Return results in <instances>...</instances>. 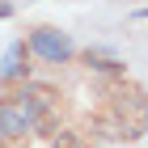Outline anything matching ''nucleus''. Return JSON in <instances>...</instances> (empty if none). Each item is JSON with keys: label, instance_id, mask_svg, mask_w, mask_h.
<instances>
[{"label": "nucleus", "instance_id": "nucleus-1", "mask_svg": "<svg viewBox=\"0 0 148 148\" xmlns=\"http://www.w3.org/2000/svg\"><path fill=\"white\" fill-rule=\"evenodd\" d=\"M25 42H30V55H38L42 64H68V59H76V42L64 30H55V25H38Z\"/></svg>", "mask_w": 148, "mask_h": 148}, {"label": "nucleus", "instance_id": "nucleus-2", "mask_svg": "<svg viewBox=\"0 0 148 148\" xmlns=\"http://www.w3.org/2000/svg\"><path fill=\"white\" fill-rule=\"evenodd\" d=\"M30 42L25 38H17V42L4 51V59H0V85H17V80H30Z\"/></svg>", "mask_w": 148, "mask_h": 148}, {"label": "nucleus", "instance_id": "nucleus-3", "mask_svg": "<svg viewBox=\"0 0 148 148\" xmlns=\"http://www.w3.org/2000/svg\"><path fill=\"white\" fill-rule=\"evenodd\" d=\"M34 127L25 119L17 106H0V140H13V144H21V136H30Z\"/></svg>", "mask_w": 148, "mask_h": 148}, {"label": "nucleus", "instance_id": "nucleus-4", "mask_svg": "<svg viewBox=\"0 0 148 148\" xmlns=\"http://www.w3.org/2000/svg\"><path fill=\"white\" fill-rule=\"evenodd\" d=\"M80 59H85V68L97 72V76H110V80H123L127 76V64L114 59V55H106V51H85Z\"/></svg>", "mask_w": 148, "mask_h": 148}, {"label": "nucleus", "instance_id": "nucleus-5", "mask_svg": "<svg viewBox=\"0 0 148 148\" xmlns=\"http://www.w3.org/2000/svg\"><path fill=\"white\" fill-rule=\"evenodd\" d=\"M51 148H80V140H76V136H68V131H59V136L51 140Z\"/></svg>", "mask_w": 148, "mask_h": 148}, {"label": "nucleus", "instance_id": "nucleus-6", "mask_svg": "<svg viewBox=\"0 0 148 148\" xmlns=\"http://www.w3.org/2000/svg\"><path fill=\"white\" fill-rule=\"evenodd\" d=\"M4 17H13V4H9V0H0V21H4Z\"/></svg>", "mask_w": 148, "mask_h": 148}, {"label": "nucleus", "instance_id": "nucleus-7", "mask_svg": "<svg viewBox=\"0 0 148 148\" xmlns=\"http://www.w3.org/2000/svg\"><path fill=\"white\" fill-rule=\"evenodd\" d=\"M131 17H136V21H148V9H136Z\"/></svg>", "mask_w": 148, "mask_h": 148}]
</instances>
